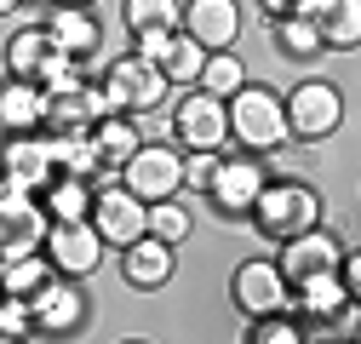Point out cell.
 <instances>
[{"instance_id":"obj_11","label":"cell","mask_w":361,"mask_h":344,"mask_svg":"<svg viewBox=\"0 0 361 344\" xmlns=\"http://www.w3.org/2000/svg\"><path fill=\"white\" fill-rule=\"evenodd\" d=\"M230 298L241 316H269V310H287V276L276 258H247V264H235L230 276Z\"/></svg>"},{"instance_id":"obj_22","label":"cell","mask_w":361,"mask_h":344,"mask_svg":"<svg viewBox=\"0 0 361 344\" xmlns=\"http://www.w3.org/2000/svg\"><path fill=\"white\" fill-rule=\"evenodd\" d=\"M310 18H315V29H322V47L350 52L361 40V0H322Z\"/></svg>"},{"instance_id":"obj_9","label":"cell","mask_w":361,"mask_h":344,"mask_svg":"<svg viewBox=\"0 0 361 344\" xmlns=\"http://www.w3.org/2000/svg\"><path fill=\"white\" fill-rule=\"evenodd\" d=\"M29 321H35V338H63L86 321V293L75 287V276H52L29 293Z\"/></svg>"},{"instance_id":"obj_10","label":"cell","mask_w":361,"mask_h":344,"mask_svg":"<svg viewBox=\"0 0 361 344\" xmlns=\"http://www.w3.org/2000/svg\"><path fill=\"white\" fill-rule=\"evenodd\" d=\"M47 207H40L29 190H12L6 178H0V258L6 252H40V241H47Z\"/></svg>"},{"instance_id":"obj_17","label":"cell","mask_w":361,"mask_h":344,"mask_svg":"<svg viewBox=\"0 0 361 344\" xmlns=\"http://www.w3.org/2000/svg\"><path fill=\"white\" fill-rule=\"evenodd\" d=\"M40 29L52 35V47H58V52L80 58L86 69H92V58L104 52V23H98V12H86V6H58Z\"/></svg>"},{"instance_id":"obj_13","label":"cell","mask_w":361,"mask_h":344,"mask_svg":"<svg viewBox=\"0 0 361 344\" xmlns=\"http://www.w3.org/2000/svg\"><path fill=\"white\" fill-rule=\"evenodd\" d=\"M0 178L12 190H29L40 195L52 178V155H47V133H12L0 138Z\"/></svg>"},{"instance_id":"obj_31","label":"cell","mask_w":361,"mask_h":344,"mask_svg":"<svg viewBox=\"0 0 361 344\" xmlns=\"http://www.w3.org/2000/svg\"><path fill=\"white\" fill-rule=\"evenodd\" d=\"M252 344H304V333H298V321H293V310H269V316H252V333H247Z\"/></svg>"},{"instance_id":"obj_7","label":"cell","mask_w":361,"mask_h":344,"mask_svg":"<svg viewBox=\"0 0 361 344\" xmlns=\"http://www.w3.org/2000/svg\"><path fill=\"white\" fill-rule=\"evenodd\" d=\"M40 252L52 258V270L58 276H75V281H86L98 264H104V241H98V230H92V219H58V224H47V241H40Z\"/></svg>"},{"instance_id":"obj_16","label":"cell","mask_w":361,"mask_h":344,"mask_svg":"<svg viewBox=\"0 0 361 344\" xmlns=\"http://www.w3.org/2000/svg\"><path fill=\"white\" fill-rule=\"evenodd\" d=\"M104 86L80 80L63 86V92H47V115H40V133H92V121L104 115Z\"/></svg>"},{"instance_id":"obj_32","label":"cell","mask_w":361,"mask_h":344,"mask_svg":"<svg viewBox=\"0 0 361 344\" xmlns=\"http://www.w3.org/2000/svg\"><path fill=\"white\" fill-rule=\"evenodd\" d=\"M0 338H35V321H29V298H12L0 293Z\"/></svg>"},{"instance_id":"obj_15","label":"cell","mask_w":361,"mask_h":344,"mask_svg":"<svg viewBox=\"0 0 361 344\" xmlns=\"http://www.w3.org/2000/svg\"><path fill=\"white\" fill-rule=\"evenodd\" d=\"M178 29L195 35L207 52H224L241 40V0H184V18Z\"/></svg>"},{"instance_id":"obj_18","label":"cell","mask_w":361,"mask_h":344,"mask_svg":"<svg viewBox=\"0 0 361 344\" xmlns=\"http://www.w3.org/2000/svg\"><path fill=\"white\" fill-rule=\"evenodd\" d=\"M121 270H126V287L155 293V287H166L172 270H178V247H166V241H155V235H138V241L121 247Z\"/></svg>"},{"instance_id":"obj_3","label":"cell","mask_w":361,"mask_h":344,"mask_svg":"<svg viewBox=\"0 0 361 344\" xmlns=\"http://www.w3.org/2000/svg\"><path fill=\"white\" fill-rule=\"evenodd\" d=\"M104 104L109 109H121V115H149V109H161L166 104V75L149 63V58H138V52H126V58H109L104 63Z\"/></svg>"},{"instance_id":"obj_34","label":"cell","mask_w":361,"mask_h":344,"mask_svg":"<svg viewBox=\"0 0 361 344\" xmlns=\"http://www.w3.org/2000/svg\"><path fill=\"white\" fill-rule=\"evenodd\" d=\"M166 47H172V29H138V35H132V52L149 58V63H161Z\"/></svg>"},{"instance_id":"obj_28","label":"cell","mask_w":361,"mask_h":344,"mask_svg":"<svg viewBox=\"0 0 361 344\" xmlns=\"http://www.w3.org/2000/svg\"><path fill=\"white\" fill-rule=\"evenodd\" d=\"M276 47H281L287 58H315V52H327V47H322V29H315L310 12H287V18H276Z\"/></svg>"},{"instance_id":"obj_24","label":"cell","mask_w":361,"mask_h":344,"mask_svg":"<svg viewBox=\"0 0 361 344\" xmlns=\"http://www.w3.org/2000/svg\"><path fill=\"white\" fill-rule=\"evenodd\" d=\"M52 258L47 252H6L0 258V293H12V298H29L40 281H52Z\"/></svg>"},{"instance_id":"obj_20","label":"cell","mask_w":361,"mask_h":344,"mask_svg":"<svg viewBox=\"0 0 361 344\" xmlns=\"http://www.w3.org/2000/svg\"><path fill=\"white\" fill-rule=\"evenodd\" d=\"M144 144V133H138V115H121V109H104L98 121H92V149H98V161L104 166H115L121 172V161Z\"/></svg>"},{"instance_id":"obj_23","label":"cell","mask_w":361,"mask_h":344,"mask_svg":"<svg viewBox=\"0 0 361 344\" xmlns=\"http://www.w3.org/2000/svg\"><path fill=\"white\" fill-rule=\"evenodd\" d=\"M47 155H52V172H75V178H98V149H92V133H47Z\"/></svg>"},{"instance_id":"obj_35","label":"cell","mask_w":361,"mask_h":344,"mask_svg":"<svg viewBox=\"0 0 361 344\" xmlns=\"http://www.w3.org/2000/svg\"><path fill=\"white\" fill-rule=\"evenodd\" d=\"M264 12H276V18H287V12H315L322 0H258Z\"/></svg>"},{"instance_id":"obj_37","label":"cell","mask_w":361,"mask_h":344,"mask_svg":"<svg viewBox=\"0 0 361 344\" xmlns=\"http://www.w3.org/2000/svg\"><path fill=\"white\" fill-rule=\"evenodd\" d=\"M58 6H98V0H58Z\"/></svg>"},{"instance_id":"obj_1","label":"cell","mask_w":361,"mask_h":344,"mask_svg":"<svg viewBox=\"0 0 361 344\" xmlns=\"http://www.w3.org/2000/svg\"><path fill=\"white\" fill-rule=\"evenodd\" d=\"M224 115H230V144L264 155V149H281L287 144V115H281V92L269 86L241 80L230 98H224Z\"/></svg>"},{"instance_id":"obj_5","label":"cell","mask_w":361,"mask_h":344,"mask_svg":"<svg viewBox=\"0 0 361 344\" xmlns=\"http://www.w3.org/2000/svg\"><path fill=\"white\" fill-rule=\"evenodd\" d=\"M121 184L138 195L144 207L166 201V195H184V149H178V144H138L121 161Z\"/></svg>"},{"instance_id":"obj_30","label":"cell","mask_w":361,"mask_h":344,"mask_svg":"<svg viewBox=\"0 0 361 344\" xmlns=\"http://www.w3.org/2000/svg\"><path fill=\"white\" fill-rule=\"evenodd\" d=\"M126 29H178V18H184V0H126Z\"/></svg>"},{"instance_id":"obj_33","label":"cell","mask_w":361,"mask_h":344,"mask_svg":"<svg viewBox=\"0 0 361 344\" xmlns=\"http://www.w3.org/2000/svg\"><path fill=\"white\" fill-rule=\"evenodd\" d=\"M212 166H218V149H184V190H207Z\"/></svg>"},{"instance_id":"obj_19","label":"cell","mask_w":361,"mask_h":344,"mask_svg":"<svg viewBox=\"0 0 361 344\" xmlns=\"http://www.w3.org/2000/svg\"><path fill=\"white\" fill-rule=\"evenodd\" d=\"M40 115H47V92H40L35 80H18V75L0 80V138L40 133Z\"/></svg>"},{"instance_id":"obj_12","label":"cell","mask_w":361,"mask_h":344,"mask_svg":"<svg viewBox=\"0 0 361 344\" xmlns=\"http://www.w3.org/2000/svg\"><path fill=\"white\" fill-rule=\"evenodd\" d=\"M92 230H98V241L104 247H126V241H138L144 235V201L132 195L126 184H98V195H92Z\"/></svg>"},{"instance_id":"obj_8","label":"cell","mask_w":361,"mask_h":344,"mask_svg":"<svg viewBox=\"0 0 361 344\" xmlns=\"http://www.w3.org/2000/svg\"><path fill=\"white\" fill-rule=\"evenodd\" d=\"M172 138H178V149H224L230 144V115H224V98H212V92H190L184 86V104L172 109Z\"/></svg>"},{"instance_id":"obj_29","label":"cell","mask_w":361,"mask_h":344,"mask_svg":"<svg viewBox=\"0 0 361 344\" xmlns=\"http://www.w3.org/2000/svg\"><path fill=\"white\" fill-rule=\"evenodd\" d=\"M247 80V69H241V58H235V47H224V52H207V63H201V92H212V98H230L235 86Z\"/></svg>"},{"instance_id":"obj_25","label":"cell","mask_w":361,"mask_h":344,"mask_svg":"<svg viewBox=\"0 0 361 344\" xmlns=\"http://www.w3.org/2000/svg\"><path fill=\"white\" fill-rule=\"evenodd\" d=\"M201 63H207V47L195 35H184V29H172V47L161 52V75H166V86H195L201 80Z\"/></svg>"},{"instance_id":"obj_21","label":"cell","mask_w":361,"mask_h":344,"mask_svg":"<svg viewBox=\"0 0 361 344\" xmlns=\"http://www.w3.org/2000/svg\"><path fill=\"white\" fill-rule=\"evenodd\" d=\"M92 195H98V184H92V178L52 172L47 190H40V207H47V219H52V224H58V219H86V212H92Z\"/></svg>"},{"instance_id":"obj_26","label":"cell","mask_w":361,"mask_h":344,"mask_svg":"<svg viewBox=\"0 0 361 344\" xmlns=\"http://www.w3.org/2000/svg\"><path fill=\"white\" fill-rule=\"evenodd\" d=\"M52 52H58V47H52V35L40 29V23H35V29H18V35L6 40V75L35 80V75H40V63H47Z\"/></svg>"},{"instance_id":"obj_14","label":"cell","mask_w":361,"mask_h":344,"mask_svg":"<svg viewBox=\"0 0 361 344\" xmlns=\"http://www.w3.org/2000/svg\"><path fill=\"white\" fill-rule=\"evenodd\" d=\"M338 252H344V241L333 235V230H322V224H310V230H298L293 241H281V276H287V287L293 281H304V276H327V270H338Z\"/></svg>"},{"instance_id":"obj_2","label":"cell","mask_w":361,"mask_h":344,"mask_svg":"<svg viewBox=\"0 0 361 344\" xmlns=\"http://www.w3.org/2000/svg\"><path fill=\"white\" fill-rule=\"evenodd\" d=\"M247 219L258 224L264 241H293L298 230L322 224V195H315L310 184H298V178H269L258 190V201H252Z\"/></svg>"},{"instance_id":"obj_36","label":"cell","mask_w":361,"mask_h":344,"mask_svg":"<svg viewBox=\"0 0 361 344\" xmlns=\"http://www.w3.org/2000/svg\"><path fill=\"white\" fill-rule=\"evenodd\" d=\"M23 6V0H0V18H6V12H18Z\"/></svg>"},{"instance_id":"obj_4","label":"cell","mask_w":361,"mask_h":344,"mask_svg":"<svg viewBox=\"0 0 361 344\" xmlns=\"http://www.w3.org/2000/svg\"><path fill=\"white\" fill-rule=\"evenodd\" d=\"M264 184H269L264 155H252V149H218V166H212V178H207L201 195H212V207L224 212V219H247Z\"/></svg>"},{"instance_id":"obj_6","label":"cell","mask_w":361,"mask_h":344,"mask_svg":"<svg viewBox=\"0 0 361 344\" xmlns=\"http://www.w3.org/2000/svg\"><path fill=\"white\" fill-rule=\"evenodd\" d=\"M281 115H287V138H304V144H322L338 133L344 121V92L327 80H304L281 98Z\"/></svg>"},{"instance_id":"obj_27","label":"cell","mask_w":361,"mask_h":344,"mask_svg":"<svg viewBox=\"0 0 361 344\" xmlns=\"http://www.w3.org/2000/svg\"><path fill=\"white\" fill-rule=\"evenodd\" d=\"M144 235H155V241H166V247L190 241V207L178 201V195L149 201V207H144Z\"/></svg>"}]
</instances>
